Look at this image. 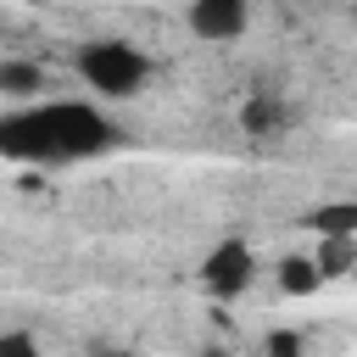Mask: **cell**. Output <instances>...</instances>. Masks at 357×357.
Listing matches in <instances>:
<instances>
[{"instance_id":"1","label":"cell","mask_w":357,"mask_h":357,"mask_svg":"<svg viewBox=\"0 0 357 357\" xmlns=\"http://www.w3.org/2000/svg\"><path fill=\"white\" fill-rule=\"evenodd\" d=\"M112 139H117L112 117L95 112L89 100H22L17 112L0 117V156L28 162V167L100 156Z\"/></svg>"},{"instance_id":"2","label":"cell","mask_w":357,"mask_h":357,"mask_svg":"<svg viewBox=\"0 0 357 357\" xmlns=\"http://www.w3.org/2000/svg\"><path fill=\"white\" fill-rule=\"evenodd\" d=\"M78 78H84L95 95H106V100H128V95L145 89L151 61H145L134 45H123V39H89V45L78 50Z\"/></svg>"},{"instance_id":"3","label":"cell","mask_w":357,"mask_h":357,"mask_svg":"<svg viewBox=\"0 0 357 357\" xmlns=\"http://www.w3.org/2000/svg\"><path fill=\"white\" fill-rule=\"evenodd\" d=\"M251 279H257V257H251L245 240H218V245L206 251V262H201V290H206L212 301L245 296Z\"/></svg>"},{"instance_id":"4","label":"cell","mask_w":357,"mask_h":357,"mask_svg":"<svg viewBox=\"0 0 357 357\" xmlns=\"http://www.w3.org/2000/svg\"><path fill=\"white\" fill-rule=\"evenodd\" d=\"M245 17H251L245 0H190V28H195L201 39H212V45L240 39V33H245Z\"/></svg>"},{"instance_id":"5","label":"cell","mask_w":357,"mask_h":357,"mask_svg":"<svg viewBox=\"0 0 357 357\" xmlns=\"http://www.w3.org/2000/svg\"><path fill=\"white\" fill-rule=\"evenodd\" d=\"M284 123H290V112H284V100H279V95H268V89H257V95L240 106V128H245V134H257V139L279 134Z\"/></svg>"},{"instance_id":"6","label":"cell","mask_w":357,"mask_h":357,"mask_svg":"<svg viewBox=\"0 0 357 357\" xmlns=\"http://www.w3.org/2000/svg\"><path fill=\"white\" fill-rule=\"evenodd\" d=\"M312 268H318V279H346L357 268V234H318Z\"/></svg>"},{"instance_id":"7","label":"cell","mask_w":357,"mask_h":357,"mask_svg":"<svg viewBox=\"0 0 357 357\" xmlns=\"http://www.w3.org/2000/svg\"><path fill=\"white\" fill-rule=\"evenodd\" d=\"M0 95L6 100H39L45 95V67L39 61H0Z\"/></svg>"},{"instance_id":"8","label":"cell","mask_w":357,"mask_h":357,"mask_svg":"<svg viewBox=\"0 0 357 357\" xmlns=\"http://www.w3.org/2000/svg\"><path fill=\"white\" fill-rule=\"evenodd\" d=\"M307 229H312V234H357V201L312 206V212H307Z\"/></svg>"},{"instance_id":"9","label":"cell","mask_w":357,"mask_h":357,"mask_svg":"<svg viewBox=\"0 0 357 357\" xmlns=\"http://www.w3.org/2000/svg\"><path fill=\"white\" fill-rule=\"evenodd\" d=\"M324 279H318V268H312V257H284L279 262V290L284 296H312Z\"/></svg>"},{"instance_id":"10","label":"cell","mask_w":357,"mask_h":357,"mask_svg":"<svg viewBox=\"0 0 357 357\" xmlns=\"http://www.w3.org/2000/svg\"><path fill=\"white\" fill-rule=\"evenodd\" d=\"M6 351H22L28 357V351H39V335L33 329H0V357Z\"/></svg>"},{"instance_id":"11","label":"cell","mask_w":357,"mask_h":357,"mask_svg":"<svg viewBox=\"0 0 357 357\" xmlns=\"http://www.w3.org/2000/svg\"><path fill=\"white\" fill-rule=\"evenodd\" d=\"M268 351H273V357H296V351H301V335L279 329V335H268Z\"/></svg>"}]
</instances>
